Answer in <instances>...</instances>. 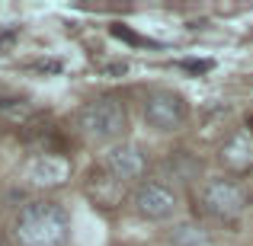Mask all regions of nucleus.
Wrapping results in <instances>:
<instances>
[{"instance_id":"obj_1","label":"nucleus","mask_w":253,"mask_h":246,"mask_svg":"<svg viewBox=\"0 0 253 246\" xmlns=\"http://www.w3.org/2000/svg\"><path fill=\"white\" fill-rule=\"evenodd\" d=\"M13 237L19 246H68L71 214L51 198H32L13 217Z\"/></svg>"},{"instance_id":"obj_2","label":"nucleus","mask_w":253,"mask_h":246,"mask_svg":"<svg viewBox=\"0 0 253 246\" xmlns=\"http://www.w3.org/2000/svg\"><path fill=\"white\" fill-rule=\"evenodd\" d=\"M199 208L215 221H237L250 208V192L231 176H211L199 185Z\"/></svg>"},{"instance_id":"obj_3","label":"nucleus","mask_w":253,"mask_h":246,"mask_svg":"<svg viewBox=\"0 0 253 246\" xmlns=\"http://www.w3.org/2000/svg\"><path fill=\"white\" fill-rule=\"evenodd\" d=\"M77 128L84 131L90 141H119L128 128V112L119 99L99 96L81 105L77 112Z\"/></svg>"},{"instance_id":"obj_4","label":"nucleus","mask_w":253,"mask_h":246,"mask_svg":"<svg viewBox=\"0 0 253 246\" xmlns=\"http://www.w3.org/2000/svg\"><path fill=\"white\" fill-rule=\"evenodd\" d=\"M131 208L141 221H173L179 211V189L167 179H141L131 192Z\"/></svg>"},{"instance_id":"obj_5","label":"nucleus","mask_w":253,"mask_h":246,"mask_svg":"<svg viewBox=\"0 0 253 246\" xmlns=\"http://www.w3.org/2000/svg\"><path fill=\"white\" fill-rule=\"evenodd\" d=\"M144 125L157 135H170L179 131L189 118V103L173 90H151L144 96Z\"/></svg>"},{"instance_id":"obj_6","label":"nucleus","mask_w":253,"mask_h":246,"mask_svg":"<svg viewBox=\"0 0 253 246\" xmlns=\"http://www.w3.org/2000/svg\"><path fill=\"white\" fill-rule=\"evenodd\" d=\"M103 170L116 182H135V179H141L148 173V157L141 154V147L119 141L103 154Z\"/></svg>"},{"instance_id":"obj_7","label":"nucleus","mask_w":253,"mask_h":246,"mask_svg":"<svg viewBox=\"0 0 253 246\" xmlns=\"http://www.w3.org/2000/svg\"><path fill=\"white\" fill-rule=\"evenodd\" d=\"M68 179H71V163L58 154H39L26 163V182H29L32 189L48 192V189L64 185Z\"/></svg>"},{"instance_id":"obj_8","label":"nucleus","mask_w":253,"mask_h":246,"mask_svg":"<svg viewBox=\"0 0 253 246\" xmlns=\"http://www.w3.org/2000/svg\"><path fill=\"white\" fill-rule=\"evenodd\" d=\"M221 163L231 170H244L253 166V135L250 131H234L221 147Z\"/></svg>"},{"instance_id":"obj_9","label":"nucleus","mask_w":253,"mask_h":246,"mask_svg":"<svg viewBox=\"0 0 253 246\" xmlns=\"http://www.w3.org/2000/svg\"><path fill=\"white\" fill-rule=\"evenodd\" d=\"M170 246H215L209 237V230L202 224H192V221H183L170 230Z\"/></svg>"}]
</instances>
